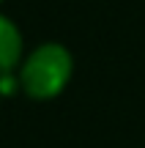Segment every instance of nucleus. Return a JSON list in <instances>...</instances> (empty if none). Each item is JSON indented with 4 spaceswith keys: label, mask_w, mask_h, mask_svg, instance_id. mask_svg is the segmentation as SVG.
<instances>
[{
    "label": "nucleus",
    "mask_w": 145,
    "mask_h": 148,
    "mask_svg": "<svg viewBox=\"0 0 145 148\" xmlns=\"http://www.w3.org/2000/svg\"><path fill=\"white\" fill-rule=\"evenodd\" d=\"M19 88L33 101H49L58 99L69 88L74 77V55L60 41H41L25 52L19 69Z\"/></svg>",
    "instance_id": "1"
},
{
    "label": "nucleus",
    "mask_w": 145,
    "mask_h": 148,
    "mask_svg": "<svg viewBox=\"0 0 145 148\" xmlns=\"http://www.w3.org/2000/svg\"><path fill=\"white\" fill-rule=\"evenodd\" d=\"M25 58V38L11 16L0 14V74L16 71Z\"/></svg>",
    "instance_id": "2"
},
{
    "label": "nucleus",
    "mask_w": 145,
    "mask_h": 148,
    "mask_svg": "<svg viewBox=\"0 0 145 148\" xmlns=\"http://www.w3.org/2000/svg\"><path fill=\"white\" fill-rule=\"evenodd\" d=\"M14 93H22V88H19V77H16V71L0 74V99H5V96H14Z\"/></svg>",
    "instance_id": "3"
},
{
    "label": "nucleus",
    "mask_w": 145,
    "mask_h": 148,
    "mask_svg": "<svg viewBox=\"0 0 145 148\" xmlns=\"http://www.w3.org/2000/svg\"><path fill=\"white\" fill-rule=\"evenodd\" d=\"M0 5H3V0H0Z\"/></svg>",
    "instance_id": "4"
}]
</instances>
